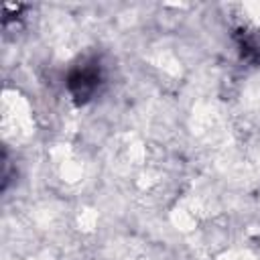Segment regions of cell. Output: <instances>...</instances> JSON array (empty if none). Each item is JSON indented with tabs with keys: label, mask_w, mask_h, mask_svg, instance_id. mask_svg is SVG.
Wrapping results in <instances>:
<instances>
[{
	"label": "cell",
	"mask_w": 260,
	"mask_h": 260,
	"mask_svg": "<svg viewBox=\"0 0 260 260\" xmlns=\"http://www.w3.org/2000/svg\"><path fill=\"white\" fill-rule=\"evenodd\" d=\"M106 83V71L100 61V57H83L65 75V89L69 98L77 106L89 104L104 87Z\"/></svg>",
	"instance_id": "obj_1"
},
{
	"label": "cell",
	"mask_w": 260,
	"mask_h": 260,
	"mask_svg": "<svg viewBox=\"0 0 260 260\" xmlns=\"http://www.w3.org/2000/svg\"><path fill=\"white\" fill-rule=\"evenodd\" d=\"M238 53L242 61L250 65H260V28L256 26H240L234 32Z\"/></svg>",
	"instance_id": "obj_2"
}]
</instances>
